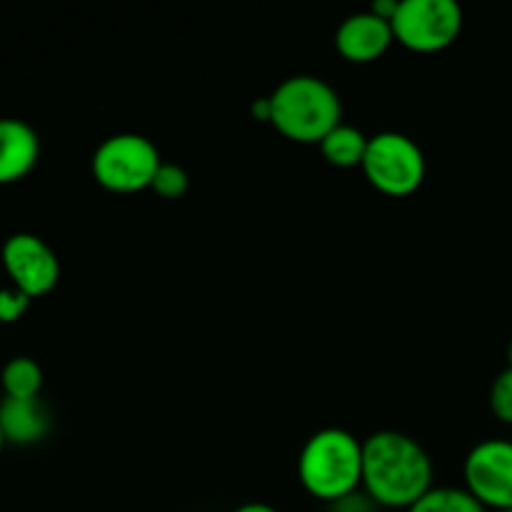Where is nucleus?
Segmentation results:
<instances>
[{"mask_svg": "<svg viewBox=\"0 0 512 512\" xmlns=\"http://www.w3.org/2000/svg\"><path fill=\"white\" fill-rule=\"evenodd\" d=\"M363 488L383 508H413L433 488V463L418 440L380 430L363 440Z\"/></svg>", "mask_w": 512, "mask_h": 512, "instance_id": "f257e3e1", "label": "nucleus"}, {"mask_svg": "<svg viewBox=\"0 0 512 512\" xmlns=\"http://www.w3.org/2000/svg\"><path fill=\"white\" fill-rule=\"evenodd\" d=\"M300 485L313 498L343 503L363 485V440L343 428L310 435L298 458Z\"/></svg>", "mask_w": 512, "mask_h": 512, "instance_id": "f03ea898", "label": "nucleus"}, {"mask_svg": "<svg viewBox=\"0 0 512 512\" xmlns=\"http://www.w3.org/2000/svg\"><path fill=\"white\" fill-rule=\"evenodd\" d=\"M270 100V125L295 143H318L343 123L338 90L315 75H293L283 80Z\"/></svg>", "mask_w": 512, "mask_h": 512, "instance_id": "7ed1b4c3", "label": "nucleus"}, {"mask_svg": "<svg viewBox=\"0 0 512 512\" xmlns=\"http://www.w3.org/2000/svg\"><path fill=\"white\" fill-rule=\"evenodd\" d=\"M93 178L110 193L130 195L148 190L163 165L153 140L138 133H118L105 138L93 153Z\"/></svg>", "mask_w": 512, "mask_h": 512, "instance_id": "20e7f679", "label": "nucleus"}, {"mask_svg": "<svg viewBox=\"0 0 512 512\" xmlns=\"http://www.w3.org/2000/svg\"><path fill=\"white\" fill-rule=\"evenodd\" d=\"M363 173L368 183L390 198H405L415 193L425 180V155L413 138L403 133L373 135L365 150Z\"/></svg>", "mask_w": 512, "mask_h": 512, "instance_id": "39448f33", "label": "nucleus"}, {"mask_svg": "<svg viewBox=\"0 0 512 512\" xmlns=\"http://www.w3.org/2000/svg\"><path fill=\"white\" fill-rule=\"evenodd\" d=\"M393 35L415 53H438L450 48L463 30V8L455 0H400Z\"/></svg>", "mask_w": 512, "mask_h": 512, "instance_id": "423d86ee", "label": "nucleus"}, {"mask_svg": "<svg viewBox=\"0 0 512 512\" xmlns=\"http://www.w3.org/2000/svg\"><path fill=\"white\" fill-rule=\"evenodd\" d=\"M465 490L485 510H512V443L490 438L465 458Z\"/></svg>", "mask_w": 512, "mask_h": 512, "instance_id": "0eeeda50", "label": "nucleus"}, {"mask_svg": "<svg viewBox=\"0 0 512 512\" xmlns=\"http://www.w3.org/2000/svg\"><path fill=\"white\" fill-rule=\"evenodd\" d=\"M0 260L13 280V288L30 298L48 295L60 280V260L43 238L33 233H15L0 248Z\"/></svg>", "mask_w": 512, "mask_h": 512, "instance_id": "6e6552de", "label": "nucleus"}, {"mask_svg": "<svg viewBox=\"0 0 512 512\" xmlns=\"http://www.w3.org/2000/svg\"><path fill=\"white\" fill-rule=\"evenodd\" d=\"M393 25L373 10L355 13L340 23L335 33V48L350 63H373L393 45Z\"/></svg>", "mask_w": 512, "mask_h": 512, "instance_id": "1a4fd4ad", "label": "nucleus"}, {"mask_svg": "<svg viewBox=\"0 0 512 512\" xmlns=\"http://www.w3.org/2000/svg\"><path fill=\"white\" fill-rule=\"evenodd\" d=\"M38 133L25 120L0 118V185L18 183L38 165Z\"/></svg>", "mask_w": 512, "mask_h": 512, "instance_id": "9d476101", "label": "nucleus"}, {"mask_svg": "<svg viewBox=\"0 0 512 512\" xmlns=\"http://www.w3.org/2000/svg\"><path fill=\"white\" fill-rule=\"evenodd\" d=\"M0 428H3L5 443L35 445L50 433V413L40 403V398H3Z\"/></svg>", "mask_w": 512, "mask_h": 512, "instance_id": "9b49d317", "label": "nucleus"}, {"mask_svg": "<svg viewBox=\"0 0 512 512\" xmlns=\"http://www.w3.org/2000/svg\"><path fill=\"white\" fill-rule=\"evenodd\" d=\"M368 140L370 138L363 130L340 123L320 140V153L335 168H360L365 160V150H368Z\"/></svg>", "mask_w": 512, "mask_h": 512, "instance_id": "f8f14e48", "label": "nucleus"}, {"mask_svg": "<svg viewBox=\"0 0 512 512\" xmlns=\"http://www.w3.org/2000/svg\"><path fill=\"white\" fill-rule=\"evenodd\" d=\"M0 385L5 398H38L43 388V368L28 355H15L3 365Z\"/></svg>", "mask_w": 512, "mask_h": 512, "instance_id": "ddd939ff", "label": "nucleus"}, {"mask_svg": "<svg viewBox=\"0 0 512 512\" xmlns=\"http://www.w3.org/2000/svg\"><path fill=\"white\" fill-rule=\"evenodd\" d=\"M408 512H488L465 488H430Z\"/></svg>", "mask_w": 512, "mask_h": 512, "instance_id": "4468645a", "label": "nucleus"}, {"mask_svg": "<svg viewBox=\"0 0 512 512\" xmlns=\"http://www.w3.org/2000/svg\"><path fill=\"white\" fill-rule=\"evenodd\" d=\"M188 188H190V178L188 173H185L183 165L165 163V160L158 168V173H155L153 185H150V190L165 200L183 198V195L188 193Z\"/></svg>", "mask_w": 512, "mask_h": 512, "instance_id": "2eb2a0df", "label": "nucleus"}, {"mask_svg": "<svg viewBox=\"0 0 512 512\" xmlns=\"http://www.w3.org/2000/svg\"><path fill=\"white\" fill-rule=\"evenodd\" d=\"M490 410L500 423L512 425V368L503 370L490 388Z\"/></svg>", "mask_w": 512, "mask_h": 512, "instance_id": "dca6fc26", "label": "nucleus"}, {"mask_svg": "<svg viewBox=\"0 0 512 512\" xmlns=\"http://www.w3.org/2000/svg\"><path fill=\"white\" fill-rule=\"evenodd\" d=\"M30 295L18 288H0V323H18L30 308Z\"/></svg>", "mask_w": 512, "mask_h": 512, "instance_id": "f3484780", "label": "nucleus"}, {"mask_svg": "<svg viewBox=\"0 0 512 512\" xmlns=\"http://www.w3.org/2000/svg\"><path fill=\"white\" fill-rule=\"evenodd\" d=\"M253 115L258 120H265V123H270V100L268 98H260L253 103Z\"/></svg>", "mask_w": 512, "mask_h": 512, "instance_id": "a211bd4d", "label": "nucleus"}, {"mask_svg": "<svg viewBox=\"0 0 512 512\" xmlns=\"http://www.w3.org/2000/svg\"><path fill=\"white\" fill-rule=\"evenodd\" d=\"M233 512H278V510H275L273 505H268V503H245Z\"/></svg>", "mask_w": 512, "mask_h": 512, "instance_id": "6ab92c4d", "label": "nucleus"}, {"mask_svg": "<svg viewBox=\"0 0 512 512\" xmlns=\"http://www.w3.org/2000/svg\"><path fill=\"white\" fill-rule=\"evenodd\" d=\"M5 445H8V443H5V435H3V428H0V455H3V448H5Z\"/></svg>", "mask_w": 512, "mask_h": 512, "instance_id": "aec40b11", "label": "nucleus"}, {"mask_svg": "<svg viewBox=\"0 0 512 512\" xmlns=\"http://www.w3.org/2000/svg\"><path fill=\"white\" fill-rule=\"evenodd\" d=\"M508 368H512V340H510V345H508Z\"/></svg>", "mask_w": 512, "mask_h": 512, "instance_id": "412c9836", "label": "nucleus"}, {"mask_svg": "<svg viewBox=\"0 0 512 512\" xmlns=\"http://www.w3.org/2000/svg\"><path fill=\"white\" fill-rule=\"evenodd\" d=\"M498 512H512V510H498Z\"/></svg>", "mask_w": 512, "mask_h": 512, "instance_id": "4be33fe9", "label": "nucleus"}]
</instances>
